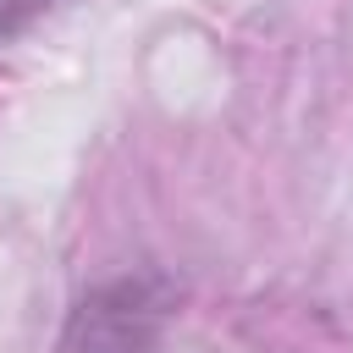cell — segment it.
<instances>
[{
	"mask_svg": "<svg viewBox=\"0 0 353 353\" xmlns=\"http://www.w3.org/2000/svg\"><path fill=\"white\" fill-rule=\"evenodd\" d=\"M50 0H0V33H17V28H28L39 11H44Z\"/></svg>",
	"mask_w": 353,
	"mask_h": 353,
	"instance_id": "cell-1",
	"label": "cell"
}]
</instances>
